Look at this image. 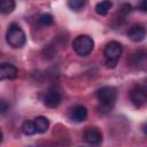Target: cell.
<instances>
[{
	"mask_svg": "<svg viewBox=\"0 0 147 147\" xmlns=\"http://www.w3.org/2000/svg\"><path fill=\"white\" fill-rule=\"evenodd\" d=\"M62 96L60 94V92H57L54 88H49L45 95H44V103L46 107L48 108H55L61 103Z\"/></svg>",
	"mask_w": 147,
	"mask_h": 147,
	"instance_id": "cell-6",
	"label": "cell"
},
{
	"mask_svg": "<svg viewBox=\"0 0 147 147\" xmlns=\"http://www.w3.org/2000/svg\"><path fill=\"white\" fill-rule=\"evenodd\" d=\"M111 7H113V3H111L110 0H102V1L96 3L95 11H96V14H99L101 16H105V15H107L109 13Z\"/></svg>",
	"mask_w": 147,
	"mask_h": 147,
	"instance_id": "cell-12",
	"label": "cell"
},
{
	"mask_svg": "<svg viewBox=\"0 0 147 147\" xmlns=\"http://www.w3.org/2000/svg\"><path fill=\"white\" fill-rule=\"evenodd\" d=\"M6 41L13 48H21L25 45L26 37H25L24 31L18 24L11 23L9 25L7 33H6Z\"/></svg>",
	"mask_w": 147,
	"mask_h": 147,
	"instance_id": "cell-2",
	"label": "cell"
},
{
	"mask_svg": "<svg viewBox=\"0 0 147 147\" xmlns=\"http://www.w3.org/2000/svg\"><path fill=\"white\" fill-rule=\"evenodd\" d=\"M17 76H18V70L15 65L9 63L0 64V80L15 79Z\"/></svg>",
	"mask_w": 147,
	"mask_h": 147,
	"instance_id": "cell-8",
	"label": "cell"
},
{
	"mask_svg": "<svg viewBox=\"0 0 147 147\" xmlns=\"http://www.w3.org/2000/svg\"><path fill=\"white\" fill-rule=\"evenodd\" d=\"M38 24L40 26H44V28H47V26H51L53 24V16L51 14H41L38 18Z\"/></svg>",
	"mask_w": 147,
	"mask_h": 147,
	"instance_id": "cell-14",
	"label": "cell"
},
{
	"mask_svg": "<svg viewBox=\"0 0 147 147\" xmlns=\"http://www.w3.org/2000/svg\"><path fill=\"white\" fill-rule=\"evenodd\" d=\"M87 117V109L86 107L82 106V105H78V106H75L70 111H69V118L74 122H83L85 121Z\"/></svg>",
	"mask_w": 147,
	"mask_h": 147,
	"instance_id": "cell-10",
	"label": "cell"
},
{
	"mask_svg": "<svg viewBox=\"0 0 147 147\" xmlns=\"http://www.w3.org/2000/svg\"><path fill=\"white\" fill-rule=\"evenodd\" d=\"M139 8H140L142 11H146V9H147V7H146V0H141V3H140V6H139Z\"/></svg>",
	"mask_w": 147,
	"mask_h": 147,
	"instance_id": "cell-18",
	"label": "cell"
},
{
	"mask_svg": "<svg viewBox=\"0 0 147 147\" xmlns=\"http://www.w3.org/2000/svg\"><path fill=\"white\" fill-rule=\"evenodd\" d=\"M130 99H131V102L138 108L145 106L147 101V93H146L145 86H136L130 92Z\"/></svg>",
	"mask_w": 147,
	"mask_h": 147,
	"instance_id": "cell-5",
	"label": "cell"
},
{
	"mask_svg": "<svg viewBox=\"0 0 147 147\" xmlns=\"http://www.w3.org/2000/svg\"><path fill=\"white\" fill-rule=\"evenodd\" d=\"M22 132L25 134V136H32L36 133V126H34V123L31 122V121H26L23 123L22 125Z\"/></svg>",
	"mask_w": 147,
	"mask_h": 147,
	"instance_id": "cell-16",
	"label": "cell"
},
{
	"mask_svg": "<svg viewBox=\"0 0 147 147\" xmlns=\"http://www.w3.org/2000/svg\"><path fill=\"white\" fill-rule=\"evenodd\" d=\"M2 138H3V136H2V132H1V130H0V144H1V141H2Z\"/></svg>",
	"mask_w": 147,
	"mask_h": 147,
	"instance_id": "cell-19",
	"label": "cell"
},
{
	"mask_svg": "<svg viewBox=\"0 0 147 147\" xmlns=\"http://www.w3.org/2000/svg\"><path fill=\"white\" fill-rule=\"evenodd\" d=\"M96 98L100 101V107L99 110L101 114H107L113 108L116 98H117V91L113 86H103L98 90L96 92Z\"/></svg>",
	"mask_w": 147,
	"mask_h": 147,
	"instance_id": "cell-1",
	"label": "cell"
},
{
	"mask_svg": "<svg viewBox=\"0 0 147 147\" xmlns=\"http://www.w3.org/2000/svg\"><path fill=\"white\" fill-rule=\"evenodd\" d=\"M15 9V0H0V13L10 14Z\"/></svg>",
	"mask_w": 147,
	"mask_h": 147,
	"instance_id": "cell-13",
	"label": "cell"
},
{
	"mask_svg": "<svg viewBox=\"0 0 147 147\" xmlns=\"http://www.w3.org/2000/svg\"><path fill=\"white\" fill-rule=\"evenodd\" d=\"M105 59L108 68H115L122 55V45L118 41H110L105 47Z\"/></svg>",
	"mask_w": 147,
	"mask_h": 147,
	"instance_id": "cell-3",
	"label": "cell"
},
{
	"mask_svg": "<svg viewBox=\"0 0 147 147\" xmlns=\"http://www.w3.org/2000/svg\"><path fill=\"white\" fill-rule=\"evenodd\" d=\"M10 109V103L6 99H0V114H6Z\"/></svg>",
	"mask_w": 147,
	"mask_h": 147,
	"instance_id": "cell-17",
	"label": "cell"
},
{
	"mask_svg": "<svg viewBox=\"0 0 147 147\" xmlns=\"http://www.w3.org/2000/svg\"><path fill=\"white\" fill-rule=\"evenodd\" d=\"M87 0H68V7L75 11L83 9L86 5Z\"/></svg>",
	"mask_w": 147,
	"mask_h": 147,
	"instance_id": "cell-15",
	"label": "cell"
},
{
	"mask_svg": "<svg viewBox=\"0 0 147 147\" xmlns=\"http://www.w3.org/2000/svg\"><path fill=\"white\" fill-rule=\"evenodd\" d=\"M93 47H94L93 39L90 36H86V34H80V36L76 37L74 42H72L74 51L80 56L88 55L93 51Z\"/></svg>",
	"mask_w": 147,
	"mask_h": 147,
	"instance_id": "cell-4",
	"label": "cell"
},
{
	"mask_svg": "<svg viewBox=\"0 0 147 147\" xmlns=\"http://www.w3.org/2000/svg\"><path fill=\"white\" fill-rule=\"evenodd\" d=\"M127 37L134 42H140L146 37V29L140 24L132 25L127 31Z\"/></svg>",
	"mask_w": 147,
	"mask_h": 147,
	"instance_id": "cell-9",
	"label": "cell"
},
{
	"mask_svg": "<svg viewBox=\"0 0 147 147\" xmlns=\"http://www.w3.org/2000/svg\"><path fill=\"white\" fill-rule=\"evenodd\" d=\"M84 141L90 145H99L102 141V133L96 127H88L84 132Z\"/></svg>",
	"mask_w": 147,
	"mask_h": 147,
	"instance_id": "cell-7",
	"label": "cell"
},
{
	"mask_svg": "<svg viewBox=\"0 0 147 147\" xmlns=\"http://www.w3.org/2000/svg\"><path fill=\"white\" fill-rule=\"evenodd\" d=\"M36 126V132L38 133H45L49 127V121L44 116H38L33 121Z\"/></svg>",
	"mask_w": 147,
	"mask_h": 147,
	"instance_id": "cell-11",
	"label": "cell"
}]
</instances>
